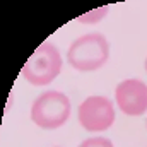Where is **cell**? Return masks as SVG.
<instances>
[{
    "instance_id": "cell-1",
    "label": "cell",
    "mask_w": 147,
    "mask_h": 147,
    "mask_svg": "<svg viewBox=\"0 0 147 147\" xmlns=\"http://www.w3.org/2000/svg\"><path fill=\"white\" fill-rule=\"evenodd\" d=\"M110 57V45L101 33H89L77 38L70 45L67 62L75 70L91 72L106 63Z\"/></svg>"
},
{
    "instance_id": "cell-2",
    "label": "cell",
    "mask_w": 147,
    "mask_h": 147,
    "mask_svg": "<svg viewBox=\"0 0 147 147\" xmlns=\"http://www.w3.org/2000/svg\"><path fill=\"white\" fill-rule=\"evenodd\" d=\"M62 55L51 43H41L22 67L24 79L33 86H46L62 70Z\"/></svg>"
},
{
    "instance_id": "cell-3",
    "label": "cell",
    "mask_w": 147,
    "mask_h": 147,
    "mask_svg": "<svg viewBox=\"0 0 147 147\" xmlns=\"http://www.w3.org/2000/svg\"><path fill=\"white\" fill-rule=\"evenodd\" d=\"M70 116V101L63 92L46 91L34 99L31 108V120L38 127L51 130L62 127Z\"/></svg>"
},
{
    "instance_id": "cell-4",
    "label": "cell",
    "mask_w": 147,
    "mask_h": 147,
    "mask_svg": "<svg viewBox=\"0 0 147 147\" xmlns=\"http://www.w3.org/2000/svg\"><path fill=\"white\" fill-rule=\"evenodd\" d=\"M79 121L87 132H105L115 121V108L108 98L91 96L79 106Z\"/></svg>"
},
{
    "instance_id": "cell-5",
    "label": "cell",
    "mask_w": 147,
    "mask_h": 147,
    "mask_svg": "<svg viewBox=\"0 0 147 147\" xmlns=\"http://www.w3.org/2000/svg\"><path fill=\"white\" fill-rule=\"evenodd\" d=\"M115 98L125 115L140 116L147 111V84L139 79H127L116 86Z\"/></svg>"
},
{
    "instance_id": "cell-6",
    "label": "cell",
    "mask_w": 147,
    "mask_h": 147,
    "mask_svg": "<svg viewBox=\"0 0 147 147\" xmlns=\"http://www.w3.org/2000/svg\"><path fill=\"white\" fill-rule=\"evenodd\" d=\"M108 10H110V5H103V7H99V9H96V10H91V12H87V14H84V16H79V22H86V24H94V22H98V21H101L106 14H108Z\"/></svg>"
},
{
    "instance_id": "cell-7",
    "label": "cell",
    "mask_w": 147,
    "mask_h": 147,
    "mask_svg": "<svg viewBox=\"0 0 147 147\" xmlns=\"http://www.w3.org/2000/svg\"><path fill=\"white\" fill-rule=\"evenodd\" d=\"M79 147H113V142L106 137H92L84 140Z\"/></svg>"
},
{
    "instance_id": "cell-8",
    "label": "cell",
    "mask_w": 147,
    "mask_h": 147,
    "mask_svg": "<svg viewBox=\"0 0 147 147\" xmlns=\"http://www.w3.org/2000/svg\"><path fill=\"white\" fill-rule=\"evenodd\" d=\"M146 70H147V60H146Z\"/></svg>"
}]
</instances>
